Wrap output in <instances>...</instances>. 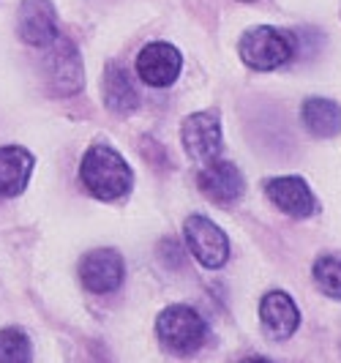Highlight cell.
<instances>
[{
  "label": "cell",
  "mask_w": 341,
  "mask_h": 363,
  "mask_svg": "<svg viewBox=\"0 0 341 363\" xmlns=\"http://www.w3.org/2000/svg\"><path fill=\"white\" fill-rule=\"evenodd\" d=\"M156 333L162 339V345L175 352V355H191L205 345L208 325L202 320V314L191 306L175 303L169 309H164L156 320Z\"/></svg>",
  "instance_id": "cell-3"
},
{
  "label": "cell",
  "mask_w": 341,
  "mask_h": 363,
  "mask_svg": "<svg viewBox=\"0 0 341 363\" xmlns=\"http://www.w3.org/2000/svg\"><path fill=\"white\" fill-rule=\"evenodd\" d=\"M292 52H295L292 38L287 33H281L279 28H270V25L249 28L237 41L240 60L254 72H273V69L284 66L292 57Z\"/></svg>",
  "instance_id": "cell-2"
},
{
  "label": "cell",
  "mask_w": 341,
  "mask_h": 363,
  "mask_svg": "<svg viewBox=\"0 0 341 363\" xmlns=\"http://www.w3.org/2000/svg\"><path fill=\"white\" fill-rule=\"evenodd\" d=\"M126 279V262L115 249H90L79 259V281L93 295H109Z\"/></svg>",
  "instance_id": "cell-4"
},
{
  "label": "cell",
  "mask_w": 341,
  "mask_h": 363,
  "mask_svg": "<svg viewBox=\"0 0 341 363\" xmlns=\"http://www.w3.org/2000/svg\"><path fill=\"white\" fill-rule=\"evenodd\" d=\"M314 279L328 298H341V259L339 257H320L314 262Z\"/></svg>",
  "instance_id": "cell-17"
},
{
  "label": "cell",
  "mask_w": 341,
  "mask_h": 363,
  "mask_svg": "<svg viewBox=\"0 0 341 363\" xmlns=\"http://www.w3.org/2000/svg\"><path fill=\"white\" fill-rule=\"evenodd\" d=\"M183 69L180 52L167 41H150L137 55V74L150 88H169Z\"/></svg>",
  "instance_id": "cell-8"
},
{
  "label": "cell",
  "mask_w": 341,
  "mask_h": 363,
  "mask_svg": "<svg viewBox=\"0 0 341 363\" xmlns=\"http://www.w3.org/2000/svg\"><path fill=\"white\" fill-rule=\"evenodd\" d=\"M243 363H270L268 358H246Z\"/></svg>",
  "instance_id": "cell-18"
},
{
  "label": "cell",
  "mask_w": 341,
  "mask_h": 363,
  "mask_svg": "<svg viewBox=\"0 0 341 363\" xmlns=\"http://www.w3.org/2000/svg\"><path fill=\"white\" fill-rule=\"evenodd\" d=\"M36 159L28 147L3 145L0 147V200H11L25 191L33 175Z\"/></svg>",
  "instance_id": "cell-12"
},
{
  "label": "cell",
  "mask_w": 341,
  "mask_h": 363,
  "mask_svg": "<svg viewBox=\"0 0 341 363\" xmlns=\"http://www.w3.org/2000/svg\"><path fill=\"white\" fill-rule=\"evenodd\" d=\"M79 181L96 200L115 202L123 200L131 186H134V172L126 164V159L112 145H90L79 162Z\"/></svg>",
  "instance_id": "cell-1"
},
{
  "label": "cell",
  "mask_w": 341,
  "mask_h": 363,
  "mask_svg": "<svg viewBox=\"0 0 341 363\" xmlns=\"http://www.w3.org/2000/svg\"><path fill=\"white\" fill-rule=\"evenodd\" d=\"M303 123L314 137H336L341 134V107L330 99H306L303 101Z\"/></svg>",
  "instance_id": "cell-15"
},
{
  "label": "cell",
  "mask_w": 341,
  "mask_h": 363,
  "mask_svg": "<svg viewBox=\"0 0 341 363\" xmlns=\"http://www.w3.org/2000/svg\"><path fill=\"white\" fill-rule=\"evenodd\" d=\"M33 345L22 328H0V363H30Z\"/></svg>",
  "instance_id": "cell-16"
},
{
  "label": "cell",
  "mask_w": 341,
  "mask_h": 363,
  "mask_svg": "<svg viewBox=\"0 0 341 363\" xmlns=\"http://www.w3.org/2000/svg\"><path fill=\"white\" fill-rule=\"evenodd\" d=\"M199 191L216 205H233L243 197L246 191V181H243V172L235 167L233 162H224V159H213L202 167V172L197 175Z\"/></svg>",
  "instance_id": "cell-9"
},
{
  "label": "cell",
  "mask_w": 341,
  "mask_h": 363,
  "mask_svg": "<svg viewBox=\"0 0 341 363\" xmlns=\"http://www.w3.org/2000/svg\"><path fill=\"white\" fill-rule=\"evenodd\" d=\"M183 147L194 162H213L221 153V118L218 112H194L183 121Z\"/></svg>",
  "instance_id": "cell-6"
},
{
  "label": "cell",
  "mask_w": 341,
  "mask_h": 363,
  "mask_svg": "<svg viewBox=\"0 0 341 363\" xmlns=\"http://www.w3.org/2000/svg\"><path fill=\"white\" fill-rule=\"evenodd\" d=\"M19 38L30 47H52L57 30V14L50 0H22L17 14Z\"/></svg>",
  "instance_id": "cell-10"
},
{
  "label": "cell",
  "mask_w": 341,
  "mask_h": 363,
  "mask_svg": "<svg viewBox=\"0 0 341 363\" xmlns=\"http://www.w3.org/2000/svg\"><path fill=\"white\" fill-rule=\"evenodd\" d=\"M240 3H254V0H240Z\"/></svg>",
  "instance_id": "cell-19"
},
{
  "label": "cell",
  "mask_w": 341,
  "mask_h": 363,
  "mask_svg": "<svg viewBox=\"0 0 341 363\" xmlns=\"http://www.w3.org/2000/svg\"><path fill=\"white\" fill-rule=\"evenodd\" d=\"M259 320L273 339H289L301 325V311L287 292H268L259 303Z\"/></svg>",
  "instance_id": "cell-13"
},
{
  "label": "cell",
  "mask_w": 341,
  "mask_h": 363,
  "mask_svg": "<svg viewBox=\"0 0 341 363\" xmlns=\"http://www.w3.org/2000/svg\"><path fill=\"white\" fill-rule=\"evenodd\" d=\"M265 194H268V200L279 211H284L292 218H308L317 211V202H314L311 189L306 186L303 178H295V175L265 181Z\"/></svg>",
  "instance_id": "cell-11"
},
{
  "label": "cell",
  "mask_w": 341,
  "mask_h": 363,
  "mask_svg": "<svg viewBox=\"0 0 341 363\" xmlns=\"http://www.w3.org/2000/svg\"><path fill=\"white\" fill-rule=\"evenodd\" d=\"M101 91H104V101L112 112L118 115H128L140 107V93L134 88L128 72L121 66V63H107L104 69V77H101Z\"/></svg>",
  "instance_id": "cell-14"
},
{
  "label": "cell",
  "mask_w": 341,
  "mask_h": 363,
  "mask_svg": "<svg viewBox=\"0 0 341 363\" xmlns=\"http://www.w3.org/2000/svg\"><path fill=\"white\" fill-rule=\"evenodd\" d=\"M47 74H50V85L57 96H74L82 91V85H85L82 57L72 38H55L52 52L47 57Z\"/></svg>",
  "instance_id": "cell-7"
},
{
  "label": "cell",
  "mask_w": 341,
  "mask_h": 363,
  "mask_svg": "<svg viewBox=\"0 0 341 363\" xmlns=\"http://www.w3.org/2000/svg\"><path fill=\"white\" fill-rule=\"evenodd\" d=\"M186 243L191 249V255L197 257L205 268H221L230 259V240L224 235V230L213 224L205 216H189L186 218Z\"/></svg>",
  "instance_id": "cell-5"
}]
</instances>
